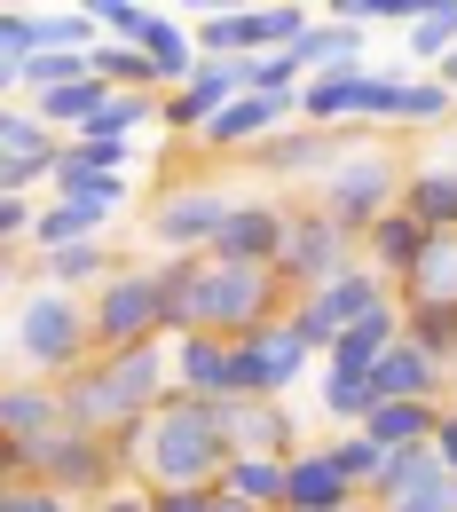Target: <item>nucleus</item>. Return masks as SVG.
<instances>
[{"label": "nucleus", "mask_w": 457, "mask_h": 512, "mask_svg": "<svg viewBox=\"0 0 457 512\" xmlns=\"http://www.w3.org/2000/svg\"><path fill=\"white\" fill-rule=\"evenodd\" d=\"M119 457H127V481H142V489H213L237 449L221 426V402H197L174 386L142 426L119 434Z\"/></svg>", "instance_id": "1"}, {"label": "nucleus", "mask_w": 457, "mask_h": 512, "mask_svg": "<svg viewBox=\"0 0 457 512\" xmlns=\"http://www.w3.org/2000/svg\"><path fill=\"white\" fill-rule=\"evenodd\" d=\"M8 355H16V379H71V371H87L95 363V316H87V300L56 292V284L16 292Z\"/></svg>", "instance_id": "2"}, {"label": "nucleus", "mask_w": 457, "mask_h": 512, "mask_svg": "<svg viewBox=\"0 0 457 512\" xmlns=\"http://www.w3.org/2000/svg\"><path fill=\"white\" fill-rule=\"evenodd\" d=\"M0 481H40V489H56L71 505H95V497H111L119 481H127V457L119 442H103V434H40V442H0Z\"/></svg>", "instance_id": "3"}, {"label": "nucleus", "mask_w": 457, "mask_h": 512, "mask_svg": "<svg viewBox=\"0 0 457 512\" xmlns=\"http://www.w3.org/2000/svg\"><path fill=\"white\" fill-rule=\"evenodd\" d=\"M402 190H410V166L394 158V142H379V134H371V142H363V150H355L331 182H316V205H324L331 221L363 245V237H371V221H387L394 205H402Z\"/></svg>", "instance_id": "4"}, {"label": "nucleus", "mask_w": 457, "mask_h": 512, "mask_svg": "<svg viewBox=\"0 0 457 512\" xmlns=\"http://www.w3.org/2000/svg\"><path fill=\"white\" fill-rule=\"evenodd\" d=\"M300 308V292L276 276V268H205V292H197V331H213V339H245V331H261V323H284Z\"/></svg>", "instance_id": "5"}, {"label": "nucleus", "mask_w": 457, "mask_h": 512, "mask_svg": "<svg viewBox=\"0 0 457 512\" xmlns=\"http://www.w3.org/2000/svg\"><path fill=\"white\" fill-rule=\"evenodd\" d=\"M87 316H95V355H134V347H158V339H166V316H158V268L119 260V268L87 292Z\"/></svg>", "instance_id": "6"}, {"label": "nucleus", "mask_w": 457, "mask_h": 512, "mask_svg": "<svg viewBox=\"0 0 457 512\" xmlns=\"http://www.w3.org/2000/svg\"><path fill=\"white\" fill-rule=\"evenodd\" d=\"M229 205H237V190H221V182H166L150 197L142 229H150V245H166V260H182V253L213 260V237H221Z\"/></svg>", "instance_id": "7"}, {"label": "nucleus", "mask_w": 457, "mask_h": 512, "mask_svg": "<svg viewBox=\"0 0 457 512\" xmlns=\"http://www.w3.org/2000/svg\"><path fill=\"white\" fill-rule=\"evenodd\" d=\"M355 260H363V245L331 221L316 197H308V205H292V221H284V253H276V276H284L300 300H308V292H324L331 276H347Z\"/></svg>", "instance_id": "8"}, {"label": "nucleus", "mask_w": 457, "mask_h": 512, "mask_svg": "<svg viewBox=\"0 0 457 512\" xmlns=\"http://www.w3.org/2000/svg\"><path fill=\"white\" fill-rule=\"evenodd\" d=\"M387 300H402V292H394V284L371 268V260H355L347 276H331L324 292H308V300L292 308V331H300L316 355H331V339H339V331H355L363 316H379Z\"/></svg>", "instance_id": "9"}, {"label": "nucleus", "mask_w": 457, "mask_h": 512, "mask_svg": "<svg viewBox=\"0 0 457 512\" xmlns=\"http://www.w3.org/2000/svg\"><path fill=\"white\" fill-rule=\"evenodd\" d=\"M229 355H237V402H284L292 386L308 379V363H316V347L292 331V316L229 339Z\"/></svg>", "instance_id": "10"}, {"label": "nucleus", "mask_w": 457, "mask_h": 512, "mask_svg": "<svg viewBox=\"0 0 457 512\" xmlns=\"http://www.w3.org/2000/svg\"><path fill=\"white\" fill-rule=\"evenodd\" d=\"M355 150H363V142H355L347 127H284L276 142H261L245 166H261L268 182H331Z\"/></svg>", "instance_id": "11"}, {"label": "nucleus", "mask_w": 457, "mask_h": 512, "mask_svg": "<svg viewBox=\"0 0 457 512\" xmlns=\"http://www.w3.org/2000/svg\"><path fill=\"white\" fill-rule=\"evenodd\" d=\"M284 221H292L284 197L237 190L229 221H221V237H213V260H221V268H276V253H284Z\"/></svg>", "instance_id": "12"}, {"label": "nucleus", "mask_w": 457, "mask_h": 512, "mask_svg": "<svg viewBox=\"0 0 457 512\" xmlns=\"http://www.w3.org/2000/svg\"><path fill=\"white\" fill-rule=\"evenodd\" d=\"M103 363V379H111V394H119V418L127 426H142L166 394H174V347L158 339V347H134V355H95Z\"/></svg>", "instance_id": "13"}, {"label": "nucleus", "mask_w": 457, "mask_h": 512, "mask_svg": "<svg viewBox=\"0 0 457 512\" xmlns=\"http://www.w3.org/2000/svg\"><path fill=\"white\" fill-rule=\"evenodd\" d=\"M221 426H229V449L237 457H300V410L292 402H221Z\"/></svg>", "instance_id": "14"}, {"label": "nucleus", "mask_w": 457, "mask_h": 512, "mask_svg": "<svg viewBox=\"0 0 457 512\" xmlns=\"http://www.w3.org/2000/svg\"><path fill=\"white\" fill-rule=\"evenodd\" d=\"M284 512H371V497L339 473V457L324 449H300L292 473H284Z\"/></svg>", "instance_id": "15"}, {"label": "nucleus", "mask_w": 457, "mask_h": 512, "mask_svg": "<svg viewBox=\"0 0 457 512\" xmlns=\"http://www.w3.org/2000/svg\"><path fill=\"white\" fill-rule=\"evenodd\" d=\"M174 386L197 394V402H237V355H229V339H213V331L174 339Z\"/></svg>", "instance_id": "16"}, {"label": "nucleus", "mask_w": 457, "mask_h": 512, "mask_svg": "<svg viewBox=\"0 0 457 512\" xmlns=\"http://www.w3.org/2000/svg\"><path fill=\"white\" fill-rule=\"evenodd\" d=\"M371 394H379V402H457V394H450V371H442L426 347H410V339H402L387 363L371 371Z\"/></svg>", "instance_id": "17"}, {"label": "nucleus", "mask_w": 457, "mask_h": 512, "mask_svg": "<svg viewBox=\"0 0 457 512\" xmlns=\"http://www.w3.org/2000/svg\"><path fill=\"white\" fill-rule=\"evenodd\" d=\"M56 394H64V426H71V434H103V442H119V434H127L119 394H111V379H103V363H87V371L56 379Z\"/></svg>", "instance_id": "18"}, {"label": "nucleus", "mask_w": 457, "mask_h": 512, "mask_svg": "<svg viewBox=\"0 0 457 512\" xmlns=\"http://www.w3.org/2000/svg\"><path fill=\"white\" fill-rule=\"evenodd\" d=\"M56 426H64L56 379H8V394H0V442H40Z\"/></svg>", "instance_id": "19"}, {"label": "nucleus", "mask_w": 457, "mask_h": 512, "mask_svg": "<svg viewBox=\"0 0 457 512\" xmlns=\"http://www.w3.org/2000/svg\"><path fill=\"white\" fill-rule=\"evenodd\" d=\"M394 347H402V300H387L379 316H363L355 331H339L324 355V371H379Z\"/></svg>", "instance_id": "20"}, {"label": "nucleus", "mask_w": 457, "mask_h": 512, "mask_svg": "<svg viewBox=\"0 0 457 512\" xmlns=\"http://www.w3.org/2000/svg\"><path fill=\"white\" fill-rule=\"evenodd\" d=\"M442 418H450V402H379L363 434L387 449V457H402V449H434Z\"/></svg>", "instance_id": "21"}, {"label": "nucleus", "mask_w": 457, "mask_h": 512, "mask_svg": "<svg viewBox=\"0 0 457 512\" xmlns=\"http://www.w3.org/2000/svg\"><path fill=\"white\" fill-rule=\"evenodd\" d=\"M103 229H111L103 205H87V197H48V205H40V229H32V253L48 260V253H71V245H95Z\"/></svg>", "instance_id": "22"}, {"label": "nucleus", "mask_w": 457, "mask_h": 512, "mask_svg": "<svg viewBox=\"0 0 457 512\" xmlns=\"http://www.w3.org/2000/svg\"><path fill=\"white\" fill-rule=\"evenodd\" d=\"M205 268H213V260H197V253L158 260V316H166V347L197 331V292H205Z\"/></svg>", "instance_id": "23"}, {"label": "nucleus", "mask_w": 457, "mask_h": 512, "mask_svg": "<svg viewBox=\"0 0 457 512\" xmlns=\"http://www.w3.org/2000/svg\"><path fill=\"white\" fill-rule=\"evenodd\" d=\"M402 213H410L426 237H457V166H410Z\"/></svg>", "instance_id": "24"}, {"label": "nucleus", "mask_w": 457, "mask_h": 512, "mask_svg": "<svg viewBox=\"0 0 457 512\" xmlns=\"http://www.w3.org/2000/svg\"><path fill=\"white\" fill-rule=\"evenodd\" d=\"M394 292H402V308H457V237H426L418 268Z\"/></svg>", "instance_id": "25"}, {"label": "nucleus", "mask_w": 457, "mask_h": 512, "mask_svg": "<svg viewBox=\"0 0 457 512\" xmlns=\"http://www.w3.org/2000/svg\"><path fill=\"white\" fill-rule=\"evenodd\" d=\"M418 253H426V229H418L402 205H394L387 221H371V237H363V260H371L387 284H402V276L418 268Z\"/></svg>", "instance_id": "26"}, {"label": "nucleus", "mask_w": 457, "mask_h": 512, "mask_svg": "<svg viewBox=\"0 0 457 512\" xmlns=\"http://www.w3.org/2000/svg\"><path fill=\"white\" fill-rule=\"evenodd\" d=\"M284 473H292V465H284V457H229V465H221V481H213V489H221V497H237V505H261V512H284Z\"/></svg>", "instance_id": "27"}, {"label": "nucleus", "mask_w": 457, "mask_h": 512, "mask_svg": "<svg viewBox=\"0 0 457 512\" xmlns=\"http://www.w3.org/2000/svg\"><path fill=\"white\" fill-rule=\"evenodd\" d=\"M316 410H324L339 434H363V426H371V410H379L371 371H324V379H316Z\"/></svg>", "instance_id": "28"}, {"label": "nucleus", "mask_w": 457, "mask_h": 512, "mask_svg": "<svg viewBox=\"0 0 457 512\" xmlns=\"http://www.w3.org/2000/svg\"><path fill=\"white\" fill-rule=\"evenodd\" d=\"M450 465H442V449H402V457H387V473H379V489H371V512L402 505V497H418V489H434Z\"/></svg>", "instance_id": "29"}, {"label": "nucleus", "mask_w": 457, "mask_h": 512, "mask_svg": "<svg viewBox=\"0 0 457 512\" xmlns=\"http://www.w3.org/2000/svg\"><path fill=\"white\" fill-rule=\"evenodd\" d=\"M142 127H166V95H111L79 142H134Z\"/></svg>", "instance_id": "30"}, {"label": "nucleus", "mask_w": 457, "mask_h": 512, "mask_svg": "<svg viewBox=\"0 0 457 512\" xmlns=\"http://www.w3.org/2000/svg\"><path fill=\"white\" fill-rule=\"evenodd\" d=\"M111 268H119V260H111V245L95 237V245H71V253H48V260H40V284H56V292H79V300H87V292H95V284H103Z\"/></svg>", "instance_id": "31"}, {"label": "nucleus", "mask_w": 457, "mask_h": 512, "mask_svg": "<svg viewBox=\"0 0 457 512\" xmlns=\"http://www.w3.org/2000/svg\"><path fill=\"white\" fill-rule=\"evenodd\" d=\"M48 150H64V134L48 127L32 103H8V111H0V166H8V158H48Z\"/></svg>", "instance_id": "32"}, {"label": "nucleus", "mask_w": 457, "mask_h": 512, "mask_svg": "<svg viewBox=\"0 0 457 512\" xmlns=\"http://www.w3.org/2000/svg\"><path fill=\"white\" fill-rule=\"evenodd\" d=\"M363 48H371V32H355V24H316L292 56H300V71L316 79V71H331V64H363Z\"/></svg>", "instance_id": "33"}, {"label": "nucleus", "mask_w": 457, "mask_h": 512, "mask_svg": "<svg viewBox=\"0 0 457 512\" xmlns=\"http://www.w3.org/2000/svg\"><path fill=\"white\" fill-rule=\"evenodd\" d=\"M402 40H410V56H418V64L442 71V64L457 56V0H426V16H418Z\"/></svg>", "instance_id": "34"}, {"label": "nucleus", "mask_w": 457, "mask_h": 512, "mask_svg": "<svg viewBox=\"0 0 457 512\" xmlns=\"http://www.w3.org/2000/svg\"><path fill=\"white\" fill-rule=\"evenodd\" d=\"M402 95H410L402 71H371L363 95H355V111H347V127H402Z\"/></svg>", "instance_id": "35"}, {"label": "nucleus", "mask_w": 457, "mask_h": 512, "mask_svg": "<svg viewBox=\"0 0 457 512\" xmlns=\"http://www.w3.org/2000/svg\"><path fill=\"white\" fill-rule=\"evenodd\" d=\"M457 119V87L442 71H426V79H410V95H402V127H450Z\"/></svg>", "instance_id": "36"}, {"label": "nucleus", "mask_w": 457, "mask_h": 512, "mask_svg": "<svg viewBox=\"0 0 457 512\" xmlns=\"http://www.w3.org/2000/svg\"><path fill=\"white\" fill-rule=\"evenodd\" d=\"M158 16H166V8H142V0H95L103 40H119V48H142V40L158 32Z\"/></svg>", "instance_id": "37"}, {"label": "nucleus", "mask_w": 457, "mask_h": 512, "mask_svg": "<svg viewBox=\"0 0 457 512\" xmlns=\"http://www.w3.org/2000/svg\"><path fill=\"white\" fill-rule=\"evenodd\" d=\"M40 56V8H0V71H24Z\"/></svg>", "instance_id": "38"}, {"label": "nucleus", "mask_w": 457, "mask_h": 512, "mask_svg": "<svg viewBox=\"0 0 457 512\" xmlns=\"http://www.w3.org/2000/svg\"><path fill=\"white\" fill-rule=\"evenodd\" d=\"M331 457H339V473H347L363 497H371V489H379V473H387V449L371 442V434H339V442H331Z\"/></svg>", "instance_id": "39"}, {"label": "nucleus", "mask_w": 457, "mask_h": 512, "mask_svg": "<svg viewBox=\"0 0 457 512\" xmlns=\"http://www.w3.org/2000/svg\"><path fill=\"white\" fill-rule=\"evenodd\" d=\"M0 512H87V505H71L56 489H40V481H0Z\"/></svg>", "instance_id": "40"}, {"label": "nucleus", "mask_w": 457, "mask_h": 512, "mask_svg": "<svg viewBox=\"0 0 457 512\" xmlns=\"http://www.w3.org/2000/svg\"><path fill=\"white\" fill-rule=\"evenodd\" d=\"M387 512H457V473H442L434 489H418V497H402V505H387Z\"/></svg>", "instance_id": "41"}, {"label": "nucleus", "mask_w": 457, "mask_h": 512, "mask_svg": "<svg viewBox=\"0 0 457 512\" xmlns=\"http://www.w3.org/2000/svg\"><path fill=\"white\" fill-rule=\"evenodd\" d=\"M150 512H213V489H150Z\"/></svg>", "instance_id": "42"}, {"label": "nucleus", "mask_w": 457, "mask_h": 512, "mask_svg": "<svg viewBox=\"0 0 457 512\" xmlns=\"http://www.w3.org/2000/svg\"><path fill=\"white\" fill-rule=\"evenodd\" d=\"M87 512H150V489H142V481H119L111 497H95Z\"/></svg>", "instance_id": "43"}, {"label": "nucleus", "mask_w": 457, "mask_h": 512, "mask_svg": "<svg viewBox=\"0 0 457 512\" xmlns=\"http://www.w3.org/2000/svg\"><path fill=\"white\" fill-rule=\"evenodd\" d=\"M434 449H442V465H450V473H457V410H450V418H442V434H434Z\"/></svg>", "instance_id": "44"}, {"label": "nucleus", "mask_w": 457, "mask_h": 512, "mask_svg": "<svg viewBox=\"0 0 457 512\" xmlns=\"http://www.w3.org/2000/svg\"><path fill=\"white\" fill-rule=\"evenodd\" d=\"M213 512H261V505H237V497H221V489H213Z\"/></svg>", "instance_id": "45"}, {"label": "nucleus", "mask_w": 457, "mask_h": 512, "mask_svg": "<svg viewBox=\"0 0 457 512\" xmlns=\"http://www.w3.org/2000/svg\"><path fill=\"white\" fill-rule=\"evenodd\" d=\"M442 79H450V87H457V56H450V64H442Z\"/></svg>", "instance_id": "46"}, {"label": "nucleus", "mask_w": 457, "mask_h": 512, "mask_svg": "<svg viewBox=\"0 0 457 512\" xmlns=\"http://www.w3.org/2000/svg\"><path fill=\"white\" fill-rule=\"evenodd\" d=\"M450 410H457V402H450Z\"/></svg>", "instance_id": "47"}]
</instances>
